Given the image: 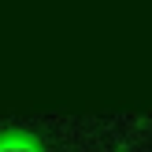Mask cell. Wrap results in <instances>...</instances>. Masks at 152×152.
<instances>
[{"mask_svg": "<svg viewBox=\"0 0 152 152\" xmlns=\"http://www.w3.org/2000/svg\"><path fill=\"white\" fill-rule=\"evenodd\" d=\"M0 152H41V148H37V145H30V141L7 137V141H0Z\"/></svg>", "mask_w": 152, "mask_h": 152, "instance_id": "cell-1", "label": "cell"}]
</instances>
